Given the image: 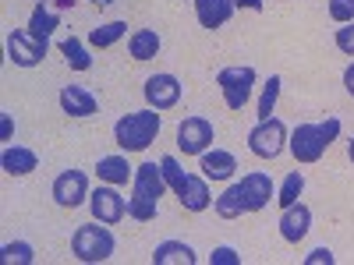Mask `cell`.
Here are the masks:
<instances>
[{"mask_svg":"<svg viewBox=\"0 0 354 265\" xmlns=\"http://www.w3.org/2000/svg\"><path fill=\"white\" fill-rule=\"evenodd\" d=\"M163 191H167V177H163V166H160V163H142V166H135L131 198H128V216L138 219V223L156 219V209H160Z\"/></svg>","mask_w":354,"mask_h":265,"instance_id":"6da1fadb","label":"cell"},{"mask_svg":"<svg viewBox=\"0 0 354 265\" xmlns=\"http://www.w3.org/2000/svg\"><path fill=\"white\" fill-rule=\"evenodd\" d=\"M160 110L145 106V110H135V113H124L121 121L113 124V141L121 145L124 153H142L149 149L160 135Z\"/></svg>","mask_w":354,"mask_h":265,"instance_id":"7a4b0ae2","label":"cell"},{"mask_svg":"<svg viewBox=\"0 0 354 265\" xmlns=\"http://www.w3.org/2000/svg\"><path fill=\"white\" fill-rule=\"evenodd\" d=\"M71 251L78 262H88V265H96V262H106L113 255V233L106 230V223H85L75 230V237H71Z\"/></svg>","mask_w":354,"mask_h":265,"instance_id":"3957f363","label":"cell"},{"mask_svg":"<svg viewBox=\"0 0 354 265\" xmlns=\"http://www.w3.org/2000/svg\"><path fill=\"white\" fill-rule=\"evenodd\" d=\"M216 85L223 92V103L230 110H245L248 99H252V88H255V68L248 64H234V68H223L216 75Z\"/></svg>","mask_w":354,"mask_h":265,"instance_id":"277c9868","label":"cell"},{"mask_svg":"<svg viewBox=\"0 0 354 265\" xmlns=\"http://www.w3.org/2000/svg\"><path fill=\"white\" fill-rule=\"evenodd\" d=\"M248 149L259 156V159H277L283 149H287V128L283 121L270 117V121H259L252 131H248Z\"/></svg>","mask_w":354,"mask_h":265,"instance_id":"5b68a950","label":"cell"},{"mask_svg":"<svg viewBox=\"0 0 354 265\" xmlns=\"http://www.w3.org/2000/svg\"><path fill=\"white\" fill-rule=\"evenodd\" d=\"M287 149L298 163H319L322 153L330 149V141L322 135V124H298L287 138Z\"/></svg>","mask_w":354,"mask_h":265,"instance_id":"8992f818","label":"cell"},{"mask_svg":"<svg viewBox=\"0 0 354 265\" xmlns=\"http://www.w3.org/2000/svg\"><path fill=\"white\" fill-rule=\"evenodd\" d=\"M46 50H50V43L28 36V28H15V32H8V61L15 68H36V64H43Z\"/></svg>","mask_w":354,"mask_h":265,"instance_id":"52a82bcc","label":"cell"},{"mask_svg":"<svg viewBox=\"0 0 354 265\" xmlns=\"http://www.w3.org/2000/svg\"><path fill=\"white\" fill-rule=\"evenodd\" d=\"M213 124L205 121V117H185L181 124H177V149L185 156H202L205 149L213 145Z\"/></svg>","mask_w":354,"mask_h":265,"instance_id":"ba28073f","label":"cell"},{"mask_svg":"<svg viewBox=\"0 0 354 265\" xmlns=\"http://www.w3.org/2000/svg\"><path fill=\"white\" fill-rule=\"evenodd\" d=\"M88 209H93V219L113 226V223H121L128 216V198H121V191H117L113 184H103V188H96L93 195H88Z\"/></svg>","mask_w":354,"mask_h":265,"instance_id":"9c48e42d","label":"cell"},{"mask_svg":"<svg viewBox=\"0 0 354 265\" xmlns=\"http://www.w3.org/2000/svg\"><path fill=\"white\" fill-rule=\"evenodd\" d=\"M53 202L61 209H78L82 202H88V177L82 170H64L53 181Z\"/></svg>","mask_w":354,"mask_h":265,"instance_id":"30bf717a","label":"cell"},{"mask_svg":"<svg viewBox=\"0 0 354 265\" xmlns=\"http://www.w3.org/2000/svg\"><path fill=\"white\" fill-rule=\"evenodd\" d=\"M145 103L153 110H170V106L181 103V81H177V75L163 71V75L145 78Z\"/></svg>","mask_w":354,"mask_h":265,"instance_id":"8fae6325","label":"cell"},{"mask_svg":"<svg viewBox=\"0 0 354 265\" xmlns=\"http://www.w3.org/2000/svg\"><path fill=\"white\" fill-rule=\"evenodd\" d=\"M241 195H245V209H248V213H262L266 205H270V198L277 195L270 173H262V170L245 173V177H241Z\"/></svg>","mask_w":354,"mask_h":265,"instance_id":"7c38bea8","label":"cell"},{"mask_svg":"<svg viewBox=\"0 0 354 265\" xmlns=\"http://www.w3.org/2000/svg\"><path fill=\"white\" fill-rule=\"evenodd\" d=\"M308 230H312V209H308V205L305 202L287 205L283 216H280V237L287 244H298V241H305Z\"/></svg>","mask_w":354,"mask_h":265,"instance_id":"4fadbf2b","label":"cell"},{"mask_svg":"<svg viewBox=\"0 0 354 265\" xmlns=\"http://www.w3.org/2000/svg\"><path fill=\"white\" fill-rule=\"evenodd\" d=\"M198 159H202L198 170H202L205 181H230L234 170H238V159H234V153H227V149H205Z\"/></svg>","mask_w":354,"mask_h":265,"instance_id":"5bb4252c","label":"cell"},{"mask_svg":"<svg viewBox=\"0 0 354 265\" xmlns=\"http://www.w3.org/2000/svg\"><path fill=\"white\" fill-rule=\"evenodd\" d=\"M177 198H181L185 213H205L213 205V195H209V181H205L202 173H188L185 188L177 191Z\"/></svg>","mask_w":354,"mask_h":265,"instance_id":"9a60e30c","label":"cell"},{"mask_svg":"<svg viewBox=\"0 0 354 265\" xmlns=\"http://www.w3.org/2000/svg\"><path fill=\"white\" fill-rule=\"evenodd\" d=\"M96 96L88 92V88H82V85H64L61 88V110L68 113V117H78V121H85V117H93L96 113Z\"/></svg>","mask_w":354,"mask_h":265,"instance_id":"2e32d148","label":"cell"},{"mask_svg":"<svg viewBox=\"0 0 354 265\" xmlns=\"http://www.w3.org/2000/svg\"><path fill=\"white\" fill-rule=\"evenodd\" d=\"M230 14H234V0H195V18L209 32L223 28L230 21Z\"/></svg>","mask_w":354,"mask_h":265,"instance_id":"e0dca14e","label":"cell"},{"mask_svg":"<svg viewBox=\"0 0 354 265\" xmlns=\"http://www.w3.org/2000/svg\"><path fill=\"white\" fill-rule=\"evenodd\" d=\"M0 166H4L8 177H28L36 166H39V156L25 145H8L4 156H0Z\"/></svg>","mask_w":354,"mask_h":265,"instance_id":"ac0fdd59","label":"cell"},{"mask_svg":"<svg viewBox=\"0 0 354 265\" xmlns=\"http://www.w3.org/2000/svg\"><path fill=\"white\" fill-rule=\"evenodd\" d=\"M96 177H100L103 184L121 188V184H128L131 177H135V166L128 163V156H103L96 163Z\"/></svg>","mask_w":354,"mask_h":265,"instance_id":"d6986e66","label":"cell"},{"mask_svg":"<svg viewBox=\"0 0 354 265\" xmlns=\"http://www.w3.org/2000/svg\"><path fill=\"white\" fill-rule=\"evenodd\" d=\"M61 28V14L53 11V4H36L32 8V18H28V36H36V39H43V43H50V36Z\"/></svg>","mask_w":354,"mask_h":265,"instance_id":"ffe728a7","label":"cell"},{"mask_svg":"<svg viewBox=\"0 0 354 265\" xmlns=\"http://www.w3.org/2000/svg\"><path fill=\"white\" fill-rule=\"evenodd\" d=\"M195 262H198V255L185 241H163L153 251V265H195Z\"/></svg>","mask_w":354,"mask_h":265,"instance_id":"44dd1931","label":"cell"},{"mask_svg":"<svg viewBox=\"0 0 354 265\" xmlns=\"http://www.w3.org/2000/svg\"><path fill=\"white\" fill-rule=\"evenodd\" d=\"M163 39L156 28H135V32L128 36V53H131V61H153V57L160 53Z\"/></svg>","mask_w":354,"mask_h":265,"instance_id":"7402d4cb","label":"cell"},{"mask_svg":"<svg viewBox=\"0 0 354 265\" xmlns=\"http://www.w3.org/2000/svg\"><path fill=\"white\" fill-rule=\"evenodd\" d=\"M213 209L220 219H241L248 209H245V195H241V184H230L216 202H213Z\"/></svg>","mask_w":354,"mask_h":265,"instance_id":"603a6c76","label":"cell"},{"mask_svg":"<svg viewBox=\"0 0 354 265\" xmlns=\"http://www.w3.org/2000/svg\"><path fill=\"white\" fill-rule=\"evenodd\" d=\"M124 36H128V21H106V25H100V28L88 32V46L106 50V46H113L117 39H124Z\"/></svg>","mask_w":354,"mask_h":265,"instance_id":"cb8c5ba5","label":"cell"},{"mask_svg":"<svg viewBox=\"0 0 354 265\" xmlns=\"http://www.w3.org/2000/svg\"><path fill=\"white\" fill-rule=\"evenodd\" d=\"M61 53H64V61H68L71 71H88L93 68V57H88V50H85V43L78 36H68L61 43Z\"/></svg>","mask_w":354,"mask_h":265,"instance_id":"d4e9b609","label":"cell"},{"mask_svg":"<svg viewBox=\"0 0 354 265\" xmlns=\"http://www.w3.org/2000/svg\"><path fill=\"white\" fill-rule=\"evenodd\" d=\"M301 191H305V173L301 170H290L283 177L280 191H277V205H280V209H287V205H294V202L301 198Z\"/></svg>","mask_w":354,"mask_h":265,"instance_id":"484cf974","label":"cell"},{"mask_svg":"<svg viewBox=\"0 0 354 265\" xmlns=\"http://www.w3.org/2000/svg\"><path fill=\"white\" fill-rule=\"evenodd\" d=\"M0 262L4 265H32L36 262V248L28 241H11L0 248Z\"/></svg>","mask_w":354,"mask_h":265,"instance_id":"4316f807","label":"cell"},{"mask_svg":"<svg viewBox=\"0 0 354 265\" xmlns=\"http://www.w3.org/2000/svg\"><path fill=\"white\" fill-rule=\"evenodd\" d=\"M280 85H283V78L280 75H270V81H266L262 96H259V121H270V113H273V106L280 99Z\"/></svg>","mask_w":354,"mask_h":265,"instance_id":"83f0119b","label":"cell"},{"mask_svg":"<svg viewBox=\"0 0 354 265\" xmlns=\"http://www.w3.org/2000/svg\"><path fill=\"white\" fill-rule=\"evenodd\" d=\"M160 166H163V177H167V188L177 195V191H181L185 188V181H188V173L181 170V163H177L174 156H163L160 159Z\"/></svg>","mask_w":354,"mask_h":265,"instance_id":"f1b7e54d","label":"cell"},{"mask_svg":"<svg viewBox=\"0 0 354 265\" xmlns=\"http://www.w3.org/2000/svg\"><path fill=\"white\" fill-rule=\"evenodd\" d=\"M330 18H333L337 25L354 21V0H330Z\"/></svg>","mask_w":354,"mask_h":265,"instance_id":"f546056e","label":"cell"},{"mask_svg":"<svg viewBox=\"0 0 354 265\" xmlns=\"http://www.w3.org/2000/svg\"><path fill=\"white\" fill-rule=\"evenodd\" d=\"M337 50L347 53V57H354V21H347V25L337 28Z\"/></svg>","mask_w":354,"mask_h":265,"instance_id":"4dcf8cb0","label":"cell"},{"mask_svg":"<svg viewBox=\"0 0 354 265\" xmlns=\"http://www.w3.org/2000/svg\"><path fill=\"white\" fill-rule=\"evenodd\" d=\"M209 265H241V255L223 244V248H216V251L209 255Z\"/></svg>","mask_w":354,"mask_h":265,"instance_id":"1f68e13d","label":"cell"},{"mask_svg":"<svg viewBox=\"0 0 354 265\" xmlns=\"http://www.w3.org/2000/svg\"><path fill=\"white\" fill-rule=\"evenodd\" d=\"M333 262H337V255L330 248H315L312 255H305V265H333Z\"/></svg>","mask_w":354,"mask_h":265,"instance_id":"d6a6232c","label":"cell"},{"mask_svg":"<svg viewBox=\"0 0 354 265\" xmlns=\"http://www.w3.org/2000/svg\"><path fill=\"white\" fill-rule=\"evenodd\" d=\"M11 131H15V121H11V113H4V117H0V138L11 141Z\"/></svg>","mask_w":354,"mask_h":265,"instance_id":"836d02e7","label":"cell"},{"mask_svg":"<svg viewBox=\"0 0 354 265\" xmlns=\"http://www.w3.org/2000/svg\"><path fill=\"white\" fill-rule=\"evenodd\" d=\"M234 8H245V11H262V0H234Z\"/></svg>","mask_w":354,"mask_h":265,"instance_id":"e575fe53","label":"cell"},{"mask_svg":"<svg viewBox=\"0 0 354 265\" xmlns=\"http://www.w3.org/2000/svg\"><path fill=\"white\" fill-rule=\"evenodd\" d=\"M344 88H347V96H354V64L344 71Z\"/></svg>","mask_w":354,"mask_h":265,"instance_id":"d590c367","label":"cell"},{"mask_svg":"<svg viewBox=\"0 0 354 265\" xmlns=\"http://www.w3.org/2000/svg\"><path fill=\"white\" fill-rule=\"evenodd\" d=\"M50 4H53V8H61V11H64V8H75V0H50Z\"/></svg>","mask_w":354,"mask_h":265,"instance_id":"8d00e7d4","label":"cell"},{"mask_svg":"<svg viewBox=\"0 0 354 265\" xmlns=\"http://www.w3.org/2000/svg\"><path fill=\"white\" fill-rule=\"evenodd\" d=\"M347 156H351V163H354V138L347 141Z\"/></svg>","mask_w":354,"mask_h":265,"instance_id":"74e56055","label":"cell"},{"mask_svg":"<svg viewBox=\"0 0 354 265\" xmlns=\"http://www.w3.org/2000/svg\"><path fill=\"white\" fill-rule=\"evenodd\" d=\"M93 4H96V8H110V4H113V0H93Z\"/></svg>","mask_w":354,"mask_h":265,"instance_id":"f35d334b","label":"cell"}]
</instances>
